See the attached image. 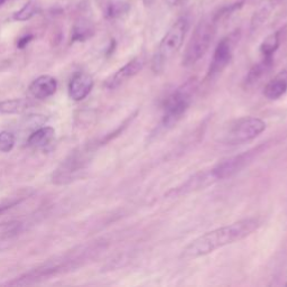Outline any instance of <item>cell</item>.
I'll return each mask as SVG.
<instances>
[{
	"instance_id": "6da1fadb",
	"label": "cell",
	"mask_w": 287,
	"mask_h": 287,
	"mask_svg": "<svg viewBox=\"0 0 287 287\" xmlns=\"http://www.w3.org/2000/svg\"><path fill=\"white\" fill-rule=\"evenodd\" d=\"M259 225L260 221L258 219L249 218L212 230L191 241L182 251L181 257L183 259H194L213 253L216 249L249 237Z\"/></svg>"
},
{
	"instance_id": "7a4b0ae2",
	"label": "cell",
	"mask_w": 287,
	"mask_h": 287,
	"mask_svg": "<svg viewBox=\"0 0 287 287\" xmlns=\"http://www.w3.org/2000/svg\"><path fill=\"white\" fill-rule=\"evenodd\" d=\"M189 29V20L185 17H181L172 27L167 30L163 40L160 41L157 51L151 61V69L155 73H160L167 63L173 59L183 45L186 32Z\"/></svg>"
},
{
	"instance_id": "3957f363",
	"label": "cell",
	"mask_w": 287,
	"mask_h": 287,
	"mask_svg": "<svg viewBox=\"0 0 287 287\" xmlns=\"http://www.w3.org/2000/svg\"><path fill=\"white\" fill-rule=\"evenodd\" d=\"M216 24L218 21H215L213 17L204 18L198 24L184 52V67H192L207 53L215 36Z\"/></svg>"
},
{
	"instance_id": "277c9868",
	"label": "cell",
	"mask_w": 287,
	"mask_h": 287,
	"mask_svg": "<svg viewBox=\"0 0 287 287\" xmlns=\"http://www.w3.org/2000/svg\"><path fill=\"white\" fill-rule=\"evenodd\" d=\"M195 86L194 81L186 82L180 88L176 89L165 101L163 125L165 127L176 124L178 119L185 114L191 102H192Z\"/></svg>"
},
{
	"instance_id": "5b68a950",
	"label": "cell",
	"mask_w": 287,
	"mask_h": 287,
	"mask_svg": "<svg viewBox=\"0 0 287 287\" xmlns=\"http://www.w3.org/2000/svg\"><path fill=\"white\" fill-rule=\"evenodd\" d=\"M266 129V123L256 117H246L230 126L224 134L223 142L229 145H238L250 142Z\"/></svg>"
},
{
	"instance_id": "8992f818",
	"label": "cell",
	"mask_w": 287,
	"mask_h": 287,
	"mask_svg": "<svg viewBox=\"0 0 287 287\" xmlns=\"http://www.w3.org/2000/svg\"><path fill=\"white\" fill-rule=\"evenodd\" d=\"M258 149H254L250 151H246V153L233 156L220 162L218 165H215V167L210 168L212 176L215 177V182L225 180L233 176L234 174L238 173L240 169H242L246 165L254 158V155Z\"/></svg>"
},
{
	"instance_id": "52a82bcc",
	"label": "cell",
	"mask_w": 287,
	"mask_h": 287,
	"mask_svg": "<svg viewBox=\"0 0 287 287\" xmlns=\"http://www.w3.org/2000/svg\"><path fill=\"white\" fill-rule=\"evenodd\" d=\"M233 55V42L230 37H225L216 45L213 52L210 67L208 70V77L213 79L223 72V70L231 62Z\"/></svg>"
},
{
	"instance_id": "ba28073f",
	"label": "cell",
	"mask_w": 287,
	"mask_h": 287,
	"mask_svg": "<svg viewBox=\"0 0 287 287\" xmlns=\"http://www.w3.org/2000/svg\"><path fill=\"white\" fill-rule=\"evenodd\" d=\"M145 61L143 58H135L132 61H129L127 64H125L123 68H120L109 80L107 81L106 86L108 89H116L127 82L129 79H132L137 73L143 69Z\"/></svg>"
},
{
	"instance_id": "9c48e42d",
	"label": "cell",
	"mask_w": 287,
	"mask_h": 287,
	"mask_svg": "<svg viewBox=\"0 0 287 287\" xmlns=\"http://www.w3.org/2000/svg\"><path fill=\"white\" fill-rule=\"evenodd\" d=\"M93 88V80L86 73H77L69 84V95L74 101H81L90 94Z\"/></svg>"
},
{
	"instance_id": "30bf717a",
	"label": "cell",
	"mask_w": 287,
	"mask_h": 287,
	"mask_svg": "<svg viewBox=\"0 0 287 287\" xmlns=\"http://www.w3.org/2000/svg\"><path fill=\"white\" fill-rule=\"evenodd\" d=\"M58 89V82L50 75H42L37 77L29 86V92L35 99L44 100L50 98Z\"/></svg>"
},
{
	"instance_id": "8fae6325",
	"label": "cell",
	"mask_w": 287,
	"mask_h": 287,
	"mask_svg": "<svg viewBox=\"0 0 287 287\" xmlns=\"http://www.w3.org/2000/svg\"><path fill=\"white\" fill-rule=\"evenodd\" d=\"M287 91V69L276 74L273 80H271L265 86L264 95L269 100L280 99Z\"/></svg>"
},
{
	"instance_id": "7c38bea8",
	"label": "cell",
	"mask_w": 287,
	"mask_h": 287,
	"mask_svg": "<svg viewBox=\"0 0 287 287\" xmlns=\"http://www.w3.org/2000/svg\"><path fill=\"white\" fill-rule=\"evenodd\" d=\"M273 65V58H266L263 56V60L259 63L255 64L253 68L250 69V71L248 72L246 76L245 84L246 86H251L259 82L264 75H266V73L271 70Z\"/></svg>"
},
{
	"instance_id": "4fadbf2b",
	"label": "cell",
	"mask_w": 287,
	"mask_h": 287,
	"mask_svg": "<svg viewBox=\"0 0 287 287\" xmlns=\"http://www.w3.org/2000/svg\"><path fill=\"white\" fill-rule=\"evenodd\" d=\"M55 132L52 127H44L34 132L28 138V146L33 148H42L53 141Z\"/></svg>"
},
{
	"instance_id": "5bb4252c",
	"label": "cell",
	"mask_w": 287,
	"mask_h": 287,
	"mask_svg": "<svg viewBox=\"0 0 287 287\" xmlns=\"http://www.w3.org/2000/svg\"><path fill=\"white\" fill-rule=\"evenodd\" d=\"M32 106L29 100L26 99H11L0 102V112L2 114H21Z\"/></svg>"
},
{
	"instance_id": "9a60e30c",
	"label": "cell",
	"mask_w": 287,
	"mask_h": 287,
	"mask_svg": "<svg viewBox=\"0 0 287 287\" xmlns=\"http://www.w3.org/2000/svg\"><path fill=\"white\" fill-rule=\"evenodd\" d=\"M281 44V32H275L265 38L260 45V52L263 56L266 58H273V55L277 51Z\"/></svg>"
},
{
	"instance_id": "2e32d148",
	"label": "cell",
	"mask_w": 287,
	"mask_h": 287,
	"mask_svg": "<svg viewBox=\"0 0 287 287\" xmlns=\"http://www.w3.org/2000/svg\"><path fill=\"white\" fill-rule=\"evenodd\" d=\"M130 9V6L125 1H116L108 5L106 9V17L109 19H116L127 14Z\"/></svg>"
},
{
	"instance_id": "e0dca14e",
	"label": "cell",
	"mask_w": 287,
	"mask_h": 287,
	"mask_svg": "<svg viewBox=\"0 0 287 287\" xmlns=\"http://www.w3.org/2000/svg\"><path fill=\"white\" fill-rule=\"evenodd\" d=\"M93 34V28L89 21L81 20L80 23H77L73 30V41H85L86 38L91 37V35Z\"/></svg>"
},
{
	"instance_id": "ac0fdd59",
	"label": "cell",
	"mask_w": 287,
	"mask_h": 287,
	"mask_svg": "<svg viewBox=\"0 0 287 287\" xmlns=\"http://www.w3.org/2000/svg\"><path fill=\"white\" fill-rule=\"evenodd\" d=\"M37 11H38V7L36 3H35L34 1H28L19 11L15 12L12 18L17 21H26V20H29L32 17L36 15Z\"/></svg>"
},
{
	"instance_id": "d6986e66",
	"label": "cell",
	"mask_w": 287,
	"mask_h": 287,
	"mask_svg": "<svg viewBox=\"0 0 287 287\" xmlns=\"http://www.w3.org/2000/svg\"><path fill=\"white\" fill-rule=\"evenodd\" d=\"M15 146V136L14 134L7 130L0 133V151L2 153H9Z\"/></svg>"
},
{
	"instance_id": "ffe728a7",
	"label": "cell",
	"mask_w": 287,
	"mask_h": 287,
	"mask_svg": "<svg viewBox=\"0 0 287 287\" xmlns=\"http://www.w3.org/2000/svg\"><path fill=\"white\" fill-rule=\"evenodd\" d=\"M269 12H271V9H267V7H264L258 12H256L253 18V21H251V28L257 29L259 26L267 19V17L269 16Z\"/></svg>"
},
{
	"instance_id": "44dd1931",
	"label": "cell",
	"mask_w": 287,
	"mask_h": 287,
	"mask_svg": "<svg viewBox=\"0 0 287 287\" xmlns=\"http://www.w3.org/2000/svg\"><path fill=\"white\" fill-rule=\"evenodd\" d=\"M33 40V35H27V36H24L23 38H20L18 41V47L19 49H24V47L28 44V43Z\"/></svg>"
},
{
	"instance_id": "7402d4cb",
	"label": "cell",
	"mask_w": 287,
	"mask_h": 287,
	"mask_svg": "<svg viewBox=\"0 0 287 287\" xmlns=\"http://www.w3.org/2000/svg\"><path fill=\"white\" fill-rule=\"evenodd\" d=\"M182 0H166V3L169 7H175L177 5H180Z\"/></svg>"
},
{
	"instance_id": "603a6c76",
	"label": "cell",
	"mask_w": 287,
	"mask_h": 287,
	"mask_svg": "<svg viewBox=\"0 0 287 287\" xmlns=\"http://www.w3.org/2000/svg\"><path fill=\"white\" fill-rule=\"evenodd\" d=\"M6 1H7V0H0V6H2Z\"/></svg>"
}]
</instances>
